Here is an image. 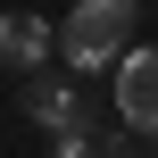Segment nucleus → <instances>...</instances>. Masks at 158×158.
Here are the masks:
<instances>
[{
    "mask_svg": "<svg viewBox=\"0 0 158 158\" xmlns=\"http://www.w3.org/2000/svg\"><path fill=\"white\" fill-rule=\"evenodd\" d=\"M133 25H142V0H75L50 50L67 67H117V50L133 42Z\"/></svg>",
    "mask_w": 158,
    "mask_h": 158,
    "instance_id": "1",
    "label": "nucleus"
},
{
    "mask_svg": "<svg viewBox=\"0 0 158 158\" xmlns=\"http://www.w3.org/2000/svg\"><path fill=\"white\" fill-rule=\"evenodd\" d=\"M117 117L125 133H158V50H117Z\"/></svg>",
    "mask_w": 158,
    "mask_h": 158,
    "instance_id": "2",
    "label": "nucleus"
},
{
    "mask_svg": "<svg viewBox=\"0 0 158 158\" xmlns=\"http://www.w3.org/2000/svg\"><path fill=\"white\" fill-rule=\"evenodd\" d=\"M50 42H58L50 17H33V8H8V17H0V67H42Z\"/></svg>",
    "mask_w": 158,
    "mask_h": 158,
    "instance_id": "3",
    "label": "nucleus"
},
{
    "mask_svg": "<svg viewBox=\"0 0 158 158\" xmlns=\"http://www.w3.org/2000/svg\"><path fill=\"white\" fill-rule=\"evenodd\" d=\"M25 117H42V125H67V117H75V92H67V75H50V67H25Z\"/></svg>",
    "mask_w": 158,
    "mask_h": 158,
    "instance_id": "4",
    "label": "nucleus"
}]
</instances>
